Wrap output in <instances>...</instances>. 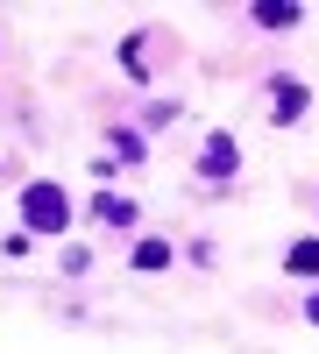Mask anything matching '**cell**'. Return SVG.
I'll list each match as a JSON object with an SVG mask.
<instances>
[{
    "label": "cell",
    "mask_w": 319,
    "mask_h": 354,
    "mask_svg": "<svg viewBox=\"0 0 319 354\" xmlns=\"http://www.w3.org/2000/svg\"><path fill=\"white\" fill-rule=\"evenodd\" d=\"M21 227H28V234H64V227H71L64 192H57V185H28V192H21Z\"/></svg>",
    "instance_id": "cell-1"
},
{
    "label": "cell",
    "mask_w": 319,
    "mask_h": 354,
    "mask_svg": "<svg viewBox=\"0 0 319 354\" xmlns=\"http://www.w3.org/2000/svg\"><path fill=\"white\" fill-rule=\"evenodd\" d=\"M298 113H305V85H298V78H277V100H270V121H277V128H291Z\"/></svg>",
    "instance_id": "cell-2"
},
{
    "label": "cell",
    "mask_w": 319,
    "mask_h": 354,
    "mask_svg": "<svg viewBox=\"0 0 319 354\" xmlns=\"http://www.w3.org/2000/svg\"><path fill=\"white\" fill-rule=\"evenodd\" d=\"M199 170H206V177H227V170H235V142H227V135H213V149L199 156Z\"/></svg>",
    "instance_id": "cell-3"
},
{
    "label": "cell",
    "mask_w": 319,
    "mask_h": 354,
    "mask_svg": "<svg viewBox=\"0 0 319 354\" xmlns=\"http://www.w3.org/2000/svg\"><path fill=\"white\" fill-rule=\"evenodd\" d=\"M284 262H291V277H319V234H312V241H298Z\"/></svg>",
    "instance_id": "cell-4"
},
{
    "label": "cell",
    "mask_w": 319,
    "mask_h": 354,
    "mask_svg": "<svg viewBox=\"0 0 319 354\" xmlns=\"http://www.w3.org/2000/svg\"><path fill=\"white\" fill-rule=\"evenodd\" d=\"M255 21H263V28H291L298 8H291V0H263V8H255Z\"/></svg>",
    "instance_id": "cell-5"
},
{
    "label": "cell",
    "mask_w": 319,
    "mask_h": 354,
    "mask_svg": "<svg viewBox=\"0 0 319 354\" xmlns=\"http://www.w3.org/2000/svg\"><path fill=\"white\" fill-rule=\"evenodd\" d=\"M93 213L113 220V227H128V220H135V205H128V198H93Z\"/></svg>",
    "instance_id": "cell-6"
},
{
    "label": "cell",
    "mask_w": 319,
    "mask_h": 354,
    "mask_svg": "<svg viewBox=\"0 0 319 354\" xmlns=\"http://www.w3.org/2000/svg\"><path fill=\"white\" fill-rule=\"evenodd\" d=\"M163 262H170L163 241H142V248H135V270H163Z\"/></svg>",
    "instance_id": "cell-7"
},
{
    "label": "cell",
    "mask_w": 319,
    "mask_h": 354,
    "mask_svg": "<svg viewBox=\"0 0 319 354\" xmlns=\"http://www.w3.org/2000/svg\"><path fill=\"white\" fill-rule=\"evenodd\" d=\"M305 319H312V326H319V298H312V305H305Z\"/></svg>",
    "instance_id": "cell-8"
}]
</instances>
